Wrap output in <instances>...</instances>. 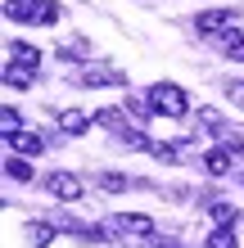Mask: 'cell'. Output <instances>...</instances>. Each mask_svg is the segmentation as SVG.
<instances>
[{
	"label": "cell",
	"mask_w": 244,
	"mask_h": 248,
	"mask_svg": "<svg viewBox=\"0 0 244 248\" xmlns=\"http://www.w3.org/2000/svg\"><path fill=\"white\" fill-rule=\"evenodd\" d=\"M95 46H91V36H73V41H64V46H59V59H86V54H91Z\"/></svg>",
	"instance_id": "obj_14"
},
{
	"label": "cell",
	"mask_w": 244,
	"mask_h": 248,
	"mask_svg": "<svg viewBox=\"0 0 244 248\" xmlns=\"http://www.w3.org/2000/svg\"><path fill=\"white\" fill-rule=\"evenodd\" d=\"M159 248H177V244H159Z\"/></svg>",
	"instance_id": "obj_22"
},
{
	"label": "cell",
	"mask_w": 244,
	"mask_h": 248,
	"mask_svg": "<svg viewBox=\"0 0 244 248\" xmlns=\"http://www.w3.org/2000/svg\"><path fill=\"white\" fill-rule=\"evenodd\" d=\"M54 122H59V131H64V136H81V131L95 122V113H86V108H64Z\"/></svg>",
	"instance_id": "obj_7"
},
{
	"label": "cell",
	"mask_w": 244,
	"mask_h": 248,
	"mask_svg": "<svg viewBox=\"0 0 244 248\" xmlns=\"http://www.w3.org/2000/svg\"><path fill=\"white\" fill-rule=\"evenodd\" d=\"M122 113H127V122H131V126H145L154 108H149V99H136V95H127V99H122Z\"/></svg>",
	"instance_id": "obj_11"
},
{
	"label": "cell",
	"mask_w": 244,
	"mask_h": 248,
	"mask_svg": "<svg viewBox=\"0 0 244 248\" xmlns=\"http://www.w3.org/2000/svg\"><path fill=\"white\" fill-rule=\"evenodd\" d=\"M46 189H50V199H59V203H77L86 194V185L73 176V171H50V176H46Z\"/></svg>",
	"instance_id": "obj_5"
},
{
	"label": "cell",
	"mask_w": 244,
	"mask_h": 248,
	"mask_svg": "<svg viewBox=\"0 0 244 248\" xmlns=\"http://www.w3.org/2000/svg\"><path fill=\"white\" fill-rule=\"evenodd\" d=\"M36 59H41L36 46H14V50H9V63H18V68H27V72L36 68Z\"/></svg>",
	"instance_id": "obj_15"
},
{
	"label": "cell",
	"mask_w": 244,
	"mask_h": 248,
	"mask_svg": "<svg viewBox=\"0 0 244 248\" xmlns=\"http://www.w3.org/2000/svg\"><path fill=\"white\" fill-rule=\"evenodd\" d=\"M109 235L113 239H122V244H131V239H149L154 235V221L145 212H118L113 217V226H109Z\"/></svg>",
	"instance_id": "obj_3"
},
{
	"label": "cell",
	"mask_w": 244,
	"mask_h": 248,
	"mask_svg": "<svg viewBox=\"0 0 244 248\" xmlns=\"http://www.w3.org/2000/svg\"><path fill=\"white\" fill-rule=\"evenodd\" d=\"M5 86H9V91H18V86L27 91V86H32V72L18 68V63H9V68H5Z\"/></svg>",
	"instance_id": "obj_16"
},
{
	"label": "cell",
	"mask_w": 244,
	"mask_h": 248,
	"mask_svg": "<svg viewBox=\"0 0 244 248\" xmlns=\"http://www.w3.org/2000/svg\"><path fill=\"white\" fill-rule=\"evenodd\" d=\"M0 126H5V140L23 136V118H18V108H0Z\"/></svg>",
	"instance_id": "obj_17"
},
{
	"label": "cell",
	"mask_w": 244,
	"mask_h": 248,
	"mask_svg": "<svg viewBox=\"0 0 244 248\" xmlns=\"http://www.w3.org/2000/svg\"><path fill=\"white\" fill-rule=\"evenodd\" d=\"M204 248H235V230H212Z\"/></svg>",
	"instance_id": "obj_21"
},
{
	"label": "cell",
	"mask_w": 244,
	"mask_h": 248,
	"mask_svg": "<svg viewBox=\"0 0 244 248\" xmlns=\"http://www.w3.org/2000/svg\"><path fill=\"white\" fill-rule=\"evenodd\" d=\"M212 221H217V230H235V208L231 203H212Z\"/></svg>",
	"instance_id": "obj_18"
},
{
	"label": "cell",
	"mask_w": 244,
	"mask_h": 248,
	"mask_svg": "<svg viewBox=\"0 0 244 248\" xmlns=\"http://www.w3.org/2000/svg\"><path fill=\"white\" fill-rule=\"evenodd\" d=\"M9 149L18 154V158H36L41 149H46V136H36V131H23V136H14V140H9Z\"/></svg>",
	"instance_id": "obj_8"
},
{
	"label": "cell",
	"mask_w": 244,
	"mask_h": 248,
	"mask_svg": "<svg viewBox=\"0 0 244 248\" xmlns=\"http://www.w3.org/2000/svg\"><path fill=\"white\" fill-rule=\"evenodd\" d=\"M181 140H172V144H159L154 140V158H159V163H181V149H177Z\"/></svg>",
	"instance_id": "obj_19"
},
{
	"label": "cell",
	"mask_w": 244,
	"mask_h": 248,
	"mask_svg": "<svg viewBox=\"0 0 244 248\" xmlns=\"http://www.w3.org/2000/svg\"><path fill=\"white\" fill-rule=\"evenodd\" d=\"M5 176L18 181V185H27V181H32V163H27V158H18V154H9V158H5Z\"/></svg>",
	"instance_id": "obj_13"
},
{
	"label": "cell",
	"mask_w": 244,
	"mask_h": 248,
	"mask_svg": "<svg viewBox=\"0 0 244 248\" xmlns=\"http://www.w3.org/2000/svg\"><path fill=\"white\" fill-rule=\"evenodd\" d=\"M5 18L14 23H59L64 18V5L59 0H5Z\"/></svg>",
	"instance_id": "obj_1"
},
{
	"label": "cell",
	"mask_w": 244,
	"mask_h": 248,
	"mask_svg": "<svg viewBox=\"0 0 244 248\" xmlns=\"http://www.w3.org/2000/svg\"><path fill=\"white\" fill-rule=\"evenodd\" d=\"M231 158L235 154H226L222 144H217V149H204V171H208V176H231Z\"/></svg>",
	"instance_id": "obj_9"
},
{
	"label": "cell",
	"mask_w": 244,
	"mask_h": 248,
	"mask_svg": "<svg viewBox=\"0 0 244 248\" xmlns=\"http://www.w3.org/2000/svg\"><path fill=\"white\" fill-rule=\"evenodd\" d=\"M54 235H59L54 221H27V244H32V248H50Z\"/></svg>",
	"instance_id": "obj_10"
},
{
	"label": "cell",
	"mask_w": 244,
	"mask_h": 248,
	"mask_svg": "<svg viewBox=\"0 0 244 248\" xmlns=\"http://www.w3.org/2000/svg\"><path fill=\"white\" fill-rule=\"evenodd\" d=\"M81 86H127V72H118V68H86L81 77H77Z\"/></svg>",
	"instance_id": "obj_6"
},
{
	"label": "cell",
	"mask_w": 244,
	"mask_h": 248,
	"mask_svg": "<svg viewBox=\"0 0 244 248\" xmlns=\"http://www.w3.org/2000/svg\"><path fill=\"white\" fill-rule=\"evenodd\" d=\"M95 185L104 189V194H122V189H131V185H140V181L122 176V171H99V176H95Z\"/></svg>",
	"instance_id": "obj_12"
},
{
	"label": "cell",
	"mask_w": 244,
	"mask_h": 248,
	"mask_svg": "<svg viewBox=\"0 0 244 248\" xmlns=\"http://www.w3.org/2000/svg\"><path fill=\"white\" fill-rule=\"evenodd\" d=\"M195 27L204 36H231L235 27H240V9H204L195 18Z\"/></svg>",
	"instance_id": "obj_4"
},
{
	"label": "cell",
	"mask_w": 244,
	"mask_h": 248,
	"mask_svg": "<svg viewBox=\"0 0 244 248\" xmlns=\"http://www.w3.org/2000/svg\"><path fill=\"white\" fill-rule=\"evenodd\" d=\"M222 50L231 54L235 63H244V36H235V32H231V36H222Z\"/></svg>",
	"instance_id": "obj_20"
},
{
	"label": "cell",
	"mask_w": 244,
	"mask_h": 248,
	"mask_svg": "<svg viewBox=\"0 0 244 248\" xmlns=\"http://www.w3.org/2000/svg\"><path fill=\"white\" fill-rule=\"evenodd\" d=\"M145 99H149V108L159 113V118H185V113H190L185 91H181V86H172V81H154Z\"/></svg>",
	"instance_id": "obj_2"
}]
</instances>
